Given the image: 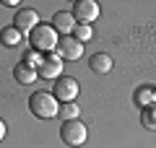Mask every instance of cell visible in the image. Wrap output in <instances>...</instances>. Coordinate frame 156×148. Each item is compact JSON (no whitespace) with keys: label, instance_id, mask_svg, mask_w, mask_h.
I'll return each instance as SVG.
<instances>
[{"label":"cell","instance_id":"ba28073f","mask_svg":"<svg viewBox=\"0 0 156 148\" xmlns=\"http://www.w3.org/2000/svg\"><path fill=\"white\" fill-rule=\"evenodd\" d=\"M13 26L21 34H31L34 29L39 26V13L34 11V8H21V11L13 16Z\"/></svg>","mask_w":156,"mask_h":148},{"label":"cell","instance_id":"9c48e42d","mask_svg":"<svg viewBox=\"0 0 156 148\" xmlns=\"http://www.w3.org/2000/svg\"><path fill=\"white\" fill-rule=\"evenodd\" d=\"M52 29H55L60 37H70L73 29H76V18H73L70 11H57L52 16Z\"/></svg>","mask_w":156,"mask_h":148},{"label":"cell","instance_id":"8992f818","mask_svg":"<svg viewBox=\"0 0 156 148\" xmlns=\"http://www.w3.org/2000/svg\"><path fill=\"white\" fill-rule=\"evenodd\" d=\"M37 76L42 78V81H57V78L62 76V57L57 55V52H50V55H44V62L39 65Z\"/></svg>","mask_w":156,"mask_h":148},{"label":"cell","instance_id":"5b68a950","mask_svg":"<svg viewBox=\"0 0 156 148\" xmlns=\"http://www.w3.org/2000/svg\"><path fill=\"white\" fill-rule=\"evenodd\" d=\"M70 13H73V18H76V23H89L91 26V23L101 16V8H99L96 0H76Z\"/></svg>","mask_w":156,"mask_h":148},{"label":"cell","instance_id":"d6986e66","mask_svg":"<svg viewBox=\"0 0 156 148\" xmlns=\"http://www.w3.org/2000/svg\"><path fill=\"white\" fill-rule=\"evenodd\" d=\"M5 132H8V130H5V122L0 120V140H3V138H5Z\"/></svg>","mask_w":156,"mask_h":148},{"label":"cell","instance_id":"e0dca14e","mask_svg":"<svg viewBox=\"0 0 156 148\" xmlns=\"http://www.w3.org/2000/svg\"><path fill=\"white\" fill-rule=\"evenodd\" d=\"M70 37H76L81 44H86L91 37H94V29H91L89 23H76V29H73V34H70Z\"/></svg>","mask_w":156,"mask_h":148},{"label":"cell","instance_id":"ac0fdd59","mask_svg":"<svg viewBox=\"0 0 156 148\" xmlns=\"http://www.w3.org/2000/svg\"><path fill=\"white\" fill-rule=\"evenodd\" d=\"M3 5H8V8H18V0H3Z\"/></svg>","mask_w":156,"mask_h":148},{"label":"cell","instance_id":"8fae6325","mask_svg":"<svg viewBox=\"0 0 156 148\" xmlns=\"http://www.w3.org/2000/svg\"><path fill=\"white\" fill-rule=\"evenodd\" d=\"M133 104L138 109H146V107H154L156 99H154V86H138L133 91Z\"/></svg>","mask_w":156,"mask_h":148},{"label":"cell","instance_id":"2e32d148","mask_svg":"<svg viewBox=\"0 0 156 148\" xmlns=\"http://www.w3.org/2000/svg\"><path fill=\"white\" fill-rule=\"evenodd\" d=\"M140 122H143L146 130H156V104L140 109Z\"/></svg>","mask_w":156,"mask_h":148},{"label":"cell","instance_id":"9a60e30c","mask_svg":"<svg viewBox=\"0 0 156 148\" xmlns=\"http://www.w3.org/2000/svg\"><path fill=\"white\" fill-rule=\"evenodd\" d=\"M21 62H23V65H29V68H34V70H39V65L44 62V55H42V52H37V49H26Z\"/></svg>","mask_w":156,"mask_h":148},{"label":"cell","instance_id":"277c9868","mask_svg":"<svg viewBox=\"0 0 156 148\" xmlns=\"http://www.w3.org/2000/svg\"><path fill=\"white\" fill-rule=\"evenodd\" d=\"M78 91H81V86H78V81H76L73 76H60L55 83H52V96H55L60 104L76 101V99H78Z\"/></svg>","mask_w":156,"mask_h":148},{"label":"cell","instance_id":"ffe728a7","mask_svg":"<svg viewBox=\"0 0 156 148\" xmlns=\"http://www.w3.org/2000/svg\"><path fill=\"white\" fill-rule=\"evenodd\" d=\"M154 99H156V88H154Z\"/></svg>","mask_w":156,"mask_h":148},{"label":"cell","instance_id":"52a82bcc","mask_svg":"<svg viewBox=\"0 0 156 148\" xmlns=\"http://www.w3.org/2000/svg\"><path fill=\"white\" fill-rule=\"evenodd\" d=\"M57 55L65 60H78V57H83V44L78 42L76 37H60L57 42Z\"/></svg>","mask_w":156,"mask_h":148},{"label":"cell","instance_id":"3957f363","mask_svg":"<svg viewBox=\"0 0 156 148\" xmlns=\"http://www.w3.org/2000/svg\"><path fill=\"white\" fill-rule=\"evenodd\" d=\"M60 138L65 146L70 148H81L86 143V138H89V130H86V125L81 120H70V122H62L60 127Z\"/></svg>","mask_w":156,"mask_h":148},{"label":"cell","instance_id":"6da1fadb","mask_svg":"<svg viewBox=\"0 0 156 148\" xmlns=\"http://www.w3.org/2000/svg\"><path fill=\"white\" fill-rule=\"evenodd\" d=\"M29 112L37 120H55L60 112V101L52 96V91H37L29 96Z\"/></svg>","mask_w":156,"mask_h":148},{"label":"cell","instance_id":"4fadbf2b","mask_svg":"<svg viewBox=\"0 0 156 148\" xmlns=\"http://www.w3.org/2000/svg\"><path fill=\"white\" fill-rule=\"evenodd\" d=\"M21 42H23V34L18 31L16 26H5L0 31V44H3V47H18Z\"/></svg>","mask_w":156,"mask_h":148},{"label":"cell","instance_id":"7c38bea8","mask_svg":"<svg viewBox=\"0 0 156 148\" xmlns=\"http://www.w3.org/2000/svg\"><path fill=\"white\" fill-rule=\"evenodd\" d=\"M13 78H16L18 83H23V86H29V83L39 81L37 70H34V68H29V65H23V62H18V65L13 68Z\"/></svg>","mask_w":156,"mask_h":148},{"label":"cell","instance_id":"7a4b0ae2","mask_svg":"<svg viewBox=\"0 0 156 148\" xmlns=\"http://www.w3.org/2000/svg\"><path fill=\"white\" fill-rule=\"evenodd\" d=\"M29 42H31V49H37V52H55L57 42H60V34L52 29V23H39L29 34Z\"/></svg>","mask_w":156,"mask_h":148},{"label":"cell","instance_id":"30bf717a","mask_svg":"<svg viewBox=\"0 0 156 148\" xmlns=\"http://www.w3.org/2000/svg\"><path fill=\"white\" fill-rule=\"evenodd\" d=\"M112 65H115V60H112V55H107V52H94V55L89 57V68L96 76H107V73L112 70Z\"/></svg>","mask_w":156,"mask_h":148},{"label":"cell","instance_id":"5bb4252c","mask_svg":"<svg viewBox=\"0 0 156 148\" xmlns=\"http://www.w3.org/2000/svg\"><path fill=\"white\" fill-rule=\"evenodd\" d=\"M57 117H60L62 122L78 120V117H81V107H78L76 101H68V104H60V112H57Z\"/></svg>","mask_w":156,"mask_h":148}]
</instances>
